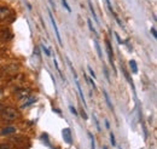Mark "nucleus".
Masks as SVG:
<instances>
[{
  "mask_svg": "<svg viewBox=\"0 0 157 149\" xmlns=\"http://www.w3.org/2000/svg\"><path fill=\"white\" fill-rule=\"evenodd\" d=\"M105 126H106V129H110V124L108 120H105Z\"/></svg>",
  "mask_w": 157,
  "mask_h": 149,
  "instance_id": "nucleus-32",
  "label": "nucleus"
},
{
  "mask_svg": "<svg viewBox=\"0 0 157 149\" xmlns=\"http://www.w3.org/2000/svg\"><path fill=\"white\" fill-rule=\"evenodd\" d=\"M81 116L85 119V120H87L88 119V116H87V114H86V112H83V110H81Z\"/></svg>",
  "mask_w": 157,
  "mask_h": 149,
  "instance_id": "nucleus-28",
  "label": "nucleus"
},
{
  "mask_svg": "<svg viewBox=\"0 0 157 149\" xmlns=\"http://www.w3.org/2000/svg\"><path fill=\"white\" fill-rule=\"evenodd\" d=\"M103 72H104V74H105V78H106L108 82H110V76H109V73H108V69H106L105 66H103Z\"/></svg>",
  "mask_w": 157,
  "mask_h": 149,
  "instance_id": "nucleus-18",
  "label": "nucleus"
},
{
  "mask_svg": "<svg viewBox=\"0 0 157 149\" xmlns=\"http://www.w3.org/2000/svg\"><path fill=\"white\" fill-rule=\"evenodd\" d=\"M16 132V127L13 126H7L5 129L1 130V132H0V135L1 136H7V135H11V133H15Z\"/></svg>",
  "mask_w": 157,
  "mask_h": 149,
  "instance_id": "nucleus-8",
  "label": "nucleus"
},
{
  "mask_svg": "<svg viewBox=\"0 0 157 149\" xmlns=\"http://www.w3.org/2000/svg\"><path fill=\"white\" fill-rule=\"evenodd\" d=\"M105 45H106V51H108V57H109V61L114 68V70L116 72V68H115V64H114V52H112V46L110 44L109 40H105Z\"/></svg>",
  "mask_w": 157,
  "mask_h": 149,
  "instance_id": "nucleus-2",
  "label": "nucleus"
},
{
  "mask_svg": "<svg viewBox=\"0 0 157 149\" xmlns=\"http://www.w3.org/2000/svg\"><path fill=\"white\" fill-rule=\"evenodd\" d=\"M88 27H89V31H91V32L96 33V29H94V27H93V24H92V21H91V19H88Z\"/></svg>",
  "mask_w": 157,
  "mask_h": 149,
  "instance_id": "nucleus-21",
  "label": "nucleus"
},
{
  "mask_svg": "<svg viewBox=\"0 0 157 149\" xmlns=\"http://www.w3.org/2000/svg\"><path fill=\"white\" fill-rule=\"evenodd\" d=\"M11 11L9 7H5V6H1L0 7V21H5L9 16H10Z\"/></svg>",
  "mask_w": 157,
  "mask_h": 149,
  "instance_id": "nucleus-6",
  "label": "nucleus"
},
{
  "mask_svg": "<svg viewBox=\"0 0 157 149\" xmlns=\"http://www.w3.org/2000/svg\"><path fill=\"white\" fill-rule=\"evenodd\" d=\"M92 116H93V120H94V124H96V126H97V130H98V131L100 132V126H99V123H98V120H97V116L94 115V114H93Z\"/></svg>",
  "mask_w": 157,
  "mask_h": 149,
  "instance_id": "nucleus-16",
  "label": "nucleus"
},
{
  "mask_svg": "<svg viewBox=\"0 0 157 149\" xmlns=\"http://www.w3.org/2000/svg\"><path fill=\"white\" fill-rule=\"evenodd\" d=\"M103 95H104V97H105V101H106V103H108V107H109V109H110V110H114V107H112V103H111V101H110L109 94H108L105 90H103Z\"/></svg>",
  "mask_w": 157,
  "mask_h": 149,
  "instance_id": "nucleus-10",
  "label": "nucleus"
},
{
  "mask_svg": "<svg viewBox=\"0 0 157 149\" xmlns=\"http://www.w3.org/2000/svg\"><path fill=\"white\" fill-rule=\"evenodd\" d=\"M1 118H3V120H6V121H13V120H16L17 119V116H18V113L16 112V109H13V108H6L5 107V109L1 112Z\"/></svg>",
  "mask_w": 157,
  "mask_h": 149,
  "instance_id": "nucleus-1",
  "label": "nucleus"
},
{
  "mask_svg": "<svg viewBox=\"0 0 157 149\" xmlns=\"http://www.w3.org/2000/svg\"><path fill=\"white\" fill-rule=\"evenodd\" d=\"M35 102H36V97H31V98H29L25 103L22 104V108H25V107H28V106H30V104H33V103H35Z\"/></svg>",
  "mask_w": 157,
  "mask_h": 149,
  "instance_id": "nucleus-14",
  "label": "nucleus"
},
{
  "mask_svg": "<svg viewBox=\"0 0 157 149\" xmlns=\"http://www.w3.org/2000/svg\"><path fill=\"white\" fill-rule=\"evenodd\" d=\"M48 3H50V4L52 5V7H53V9H56V5H54V3L52 1V0H48Z\"/></svg>",
  "mask_w": 157,
  "mask_h": 149,
  "instance_id": "nucleus-31",
  "label": "nucleus"
},
{
  "mask_svg": "<svg viewBox=\"0 0 157 149\" xmlns=\"http://www.w3.org/2000/svg\"><path fill=\"white\" fill-rule=\"evenodd\" d=\"M129 67H131V70H132L133 74H137V73H138V66H137V62L134 61V59L129 61Z\"/></svg>",
  "mask_w": 157,
  "mask_h": 149,
  "instance_id": "nucleus-11",
  "label": "nucleus"
},
{
  "mask_svg": "<svg viewBox=\"0 0 157 149\" xmlns=\"http://www.w3.org/2000/svg\"><path fill=\"white\" fill-rule=\"evenodd\" d=\"M34 53H36V56H38V57H40V52H39V49H35V50H34Z\"/></svg>",
  "mask_w": 157,
  "mask_h": 149,
  "instance_id": "nucleus-29",
  "label": "nucleus"
},
{
  "mask_svg": "<svg viewBox=\"0 0 157 149\" xmlns=\"http://www.w3.org/2000/svg\"><path fill=\"white\" fill-rule=\"evenodd\" d=\"M5 109V106L4 104H0V114H1V112Z\"/></svg>",
  "mask_w": 157,
  "mask_h": 149,
  "instance_id": "nucleus-30",
  "label": "nucleus"
},
{
  "mask_svg": "<svg viewBox=\"0 0 157 149\" xmlns=\"http://www.w3.org/2000/svg\"><path fill=\"white\" fill-rule=\"evenodd\" d=\"M1 97H3V92H1V91H0V98H1Z\"/></svg>",
  "mask_w": 157,
  "mask_h": 149,
  "instance_id": "nucleus-33",
  "label": "nucleus"
},
{
  "mask_svg": "<svg viewBox=\"0 0 157 149\" xmlns=\"http://www.w3.org/2000/svg\"><path fill=\"white\" fill-rule=\"evenodd\" d=\"M48 16H50L51 22H52V25H53V28H54V33H56V35H57V40H58L59 45H60V46H63V41H62V38H60L59 31H58V28H57V24H56V22H54V18H53V16H52V12H51V11H48Z\"/></svg>",
  "mask_w": 157,
  "mask_h": 149,
  "instance_id": "nucleus-4",
  "label": "nucleus"
},
{
  "mask_svg": "<svg viewBox=\"0 0 157 149\" xmlns=\"http://www.w3.org/2000/svg\"><path fill=\"white\" fill-rule=\"evenodd\" d=\"M69 109H70V112H71L74 115H77V112H76V109H75L73 106H69Z\"/></svg>",
  "mask_w": 157,
  "mask_h": 149,
  "instance_id": "nucleus-27",
  "label": "nucleus"
},
{
  "mask_svg": "<svg viewBox=\"0 0 157 149\" xmlns=\"http://www.w3.org/2000/svg\"><path fill=\"white\" fill-rule=\"evenodd\" d=\"M110 141H111L112 147H115V145H116V141H115V136H114V133H112V132L110 133Z\"/></svg>",
  "mask_w": 157,
  "mask_h": 149,
  "instance_id": "nucleus-22",
  "label": "nucleus"
},
{
  "mask_svg": "<svg viewBox=\"0 0 157 149\" xmlns=\"http://www.w3.org/2000/svg\"><path fill=\"white\" fill-rule=\"evenodd\" d=\"M62 135H63V139H64L67 143H69V144H71L73 143V138H71V130L69 129V127H67V129H64L62 131Z\"/></svg>",
  "mask_w": 157,
  "mask_h": 149,
  "instance_id": "nucleus-5",
  "label": "nucleus"
},
{
  "mask_svg": "<svg viewBox=\"0 0 157 149\" xmlns=\"http://www.w3.org/2000/svg\"><path fill=\"white\" fill-rule=\"evenodd\" d=\"M1 34H3V39H4V40H10V39H11V37H12V35H11V33L7 31V29H4Z\"/></svg>",
  "mask_w": 157,
  "mask_h": 149,
  "instance_id": "nucleus-15",
  "label": "nucleus"
},
{
  "mask_svg": "<svg viewBox=\"0 0 157 149\" xmlns=\"http://www.w3.org/2000/svg\"><path fill=\"white\" fill-rule=\"evenodd\" d=\"M88 136H89V138H91V145H92V149H96V144H94V138H93L92 133L88 132Z\"/></svg>",
  "mask_w": 157,
  "mask_h": 149,
  "instance_id": "nucleus-19",
  "label": "nucleus"
},
{
  "mask_svg": "<svg viewBox=\"0 0 157 149\" xmlns=\"http://www.w3.org/2000/svg\"><path fill=\"white\" fill-rule=\"evenodd\" d=\"M88 6H89V10H91V13L93 15V19L99 24V19H98V17H97V15H96V11H94V7H93V5H92L91 1H88Z\"/></svg>",
  "mask_w": 157,
  "mask_h": 149,
  "instance_id": "nucleus-12",
  "label": "nucleus"
},
{
  "mask_svg": "<svg viewBox=\"0 0 157 149\" xmlns=\"http://www.w3.org/2000/svg\"><path fill=\"white\" fill-rule=\"evenodd\" d=\"M87 69H88V72H89V74H91V76H92L93 79H96V78H97V76H96V73H94V72H93V69H92V68H91L89 66L87 67Z\"/></svg>",
  "mask_w": 157,
  "mask_h": 149,
  "instance_id": "nucleus-20",
  "label": "nucleus"
},
{
  "mask_svg": "<svg viewBox=\"0 0 157 149\" xmlns=\"http://www.w3.org/2000/svg\"><path fill=\"white\" fill-rule=\"evenodd\" d=\"M4 70H5L6 73L13 74V73H16V72L18 70V64H15V63H12V64H9V66L4 67Z\"/></svg>",
  "mask_w": 157,
  "mask_h": 149,
  "instance_id": "nucleus-7",
  "label": "nucleus"
},
{
  "mask_svg": "<svg viewBox=\"0 0 157 149\" xmlns=\"http://www.w3.org/2000/svg\"><path fill=\"white\" fill-rule=\"evenodd\" d=\"M115 37H116V39H117V43H118V44H123V40L120 38V35H118L117 33H115Z\"/></svg>",
  "mask_w": 157,
  "mask_h": 149,
  "instance_id": "nucleus-26",
  "label": "nucleus"
},
{
  "mask_svg": "<svg viewBox=\"0 0 157 149\" xmlns=\"http://www.w3.org/2000/svg\"><path fill=\"white\" fill-rule=\"evenodd\" d=\"M75 81H76V87H77L79 94H80V98H81V101H82L83 106H85V107H87V103H86V100H85V96H83V92H82V88H81V86H80L79 81H77V80H75Z\"/></svg>",
  "mask_w": 157,
  "mask_h": 149,
  "instance_id": "nucleus-9",
  "label": "nucleus"
},
{
  "mask_svg": "<svg viewBox=\"0 0 157 149\" xmlns=\"http://www.w3.org/2000/svg\"><path fill=\"white\" fill-rule=\"evenodd\" d=\"M103 149H108V148H106V147H103Z\"/></svg>",
  "mask_w": 157,
  "mask_h": 149,
  "instance_id": "nucleus-34",
  "label": "nucleus"
},
{
  "mask_svg": "<svg viewBox=\"0 0 157 149\" xmlns=\"http://www.w3.org/2000/svg\"><path fill=\"white\" fill-rule=\"evenodd\" d=\"M62 4H63V6H64L67 10H68V12H71V9H70V6L68 5V3H67V0H62Z\"/></svg>",
  "mask_w": 157,
  "mask_h": 149,
  "instance_id": "nucleus-17",
  "label": "nucleus"
},
{
  "mask_svg": "<svg viewBox=\"0 0 157 149\" xmlns=\"http://www.w3.org/2000/svg\"><path fill=\"white\" fill-rule=\"evenodd\" d=\"M151 33H152V37L156 39V38H157V34H156V28H155V27L151 28Z\"/></svg>",
  "mask_w": 157,
  "mask_h": 149,
  "instance_id": "nucleus-25",
  "label": "nucleus"
},
{
  "mask_svg": "<svg viewBox=\"0 0 157 149\" xmlns=\"http://www.w3.org/2000/svg\"><path fill=\"white\" fill-rule=\"evenodd\" d=\"M30 94V90L29 88H25V87H19L18 90L16 91V96L18 100H23V98H28Z\"/></svg>",
  "mask_w": 157,
  "mask_h": 149,
  "instance_id": "nucleus-3",
  "label": "nucleus"
},
{
  "mask_svg": "<svg viewBox=\"0 0 157 149\" xmlns=\"http://www.w3.org/2000/svg\"><path fill=\"white\" fill-rule=\"evenodd\" d=\"M11 147H10V144H7V143H1L0 144V149H10Z\"/></svg>",
  "mask_w": 157,
  "mask_h": 149,
  "instance_id": "nucleus-23",
  "label": "nucleus"
},
{
  "mask_svg": "<svg viewBox=\"0 0 157 149\" xmlns=\"http://www.w3.org/2000/svg\"><path fill=\"white\" fill-rule=\"evenodd\" d=\"M41 49H42V51L46 53V56H51V53H50L48 49H47V47H45V45H41Z\"/></svg>",
  "mask_w": 157,
  "mask_h": 149,
  "instance_id": "nucleus-24",
  "label": "nucleus"
},
{
  "mask_svg": "<svg viewBox=\"0 0 157 149\" xmlns=\"http://www.w3.org/2000/svg\"><path fill=\"white\" fill-rule=\"evenodd\" d=\"M0 39H1V38H0Z\"/></svg>",
  "mask_w": 157,
  "mask_h": 149,
  "instance_id": "nucleus-35",
  "label": "nucleus"
},
{
  "mask_svg": "<svg viewBox=\"0 0 157 149\" xmlns=\"http://www.w3.org/2000/svg\"><path fill=\"white\" fill-rule=\"evenodd\" d=\"M94 46H96V50H97V52H98V56H99V58H102V59H103L102 49H100V45H99V43H98L97 40H94Z\"/></svg>",
  "mask_w": 157,
  "mask_h": 149,
  "instance_id": "nucleus-13",
  "label": "nucleus"
}]
</instances>
